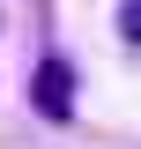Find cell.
I'll return each mask as SVG.
<instances>
[{
  "label": "cell",
  "mask_w": 141,
  "mask_h": 149,
  "mask_svg": "<svg viewBox=\"0 0 141 149\" xmlns=\"http://www.w3.org/2000/svg\"><path fill=\"white\" fill-rule=\"evenodd\" d=\"M67 82H74V74H67V60H59V52L37 67V104H45V119H67V112H74V104H67Z\"/></svg>",
  "instance_id": "obj_1"
},
{
  "label": "cell",
  "mask_w": 141,
  "mask_h": 149,
  "mask_svg": "<svg viewBox=\"0 0 141 149\" xmlns=\"http://www.w3.org/2000/svg\"><path fill=\"white\" fill-rule=\"evenodd\" d=\"M119 37H126V45H141V0H126V8H119Z\"/></svg>",
  "instance_id": "obj_2"
}]
</instances>
